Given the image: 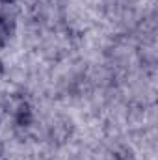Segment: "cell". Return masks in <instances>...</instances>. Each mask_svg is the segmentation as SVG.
<instances>
[{
  "mask_svg": "<svg viewBox=\"0 0 158 160\" xmlns=\"http://www.w3.org/2000/svg\"><path fill=\"white\" fill-rule=\"evenodd\" d=\"M15 119H17V125H21V127H28L30 121H32V110H30V106H28V104H21V106L17 108V116H15Z\"/></svg>",
  "mask_w": 158,
  "mask_h": 160,
  "instance_id": "7a4b0ae2",
  "label": "cell"
},
{
  "mask_svg": "<svg viewBox=\"0 0 158 160\" xmlns=\"http://www.w3.org/2000/svg\"><path fill=\"white\" fill-rule=\"evenodd\" d=\"M11 32H13V17L0 6V47H4L6 41L11 38Z\"/></svg>",
  "mask_w": 158,
  "mask_h": 160,
  "instance_id": "6da1fadb",
  "label": "cell"
},
{
  "mask_svg": "<svg viewBox=\"0 0 158 160\" xmlns=\"http://www.w3.org/2000/svg\"><path fill=\"white\" fill-rule=\"evenodd\" d=\"M2 75H4V62L0 60V77H2Z\"/></svg>",
  "mask_w": 158,
  "mask_h": 160,
  "instance_id": "277c9868",
  "label": "cell"
},
{
  "mask_svg": "<svg viewBox=\"0 0 158 160\" xmlns=\"http://www.w3.org/2000/svg\"><path fill=\"white\" fill-rule=\"evenodd\" d=\"M17 0H0V4H2V8H7V6H11V4H15Z\"/></svg>",
  "mask_w": 158,
  "mask_h": 160,
  "instance_id": "3957f363",
  "label": "cell"
}]
</instances>
